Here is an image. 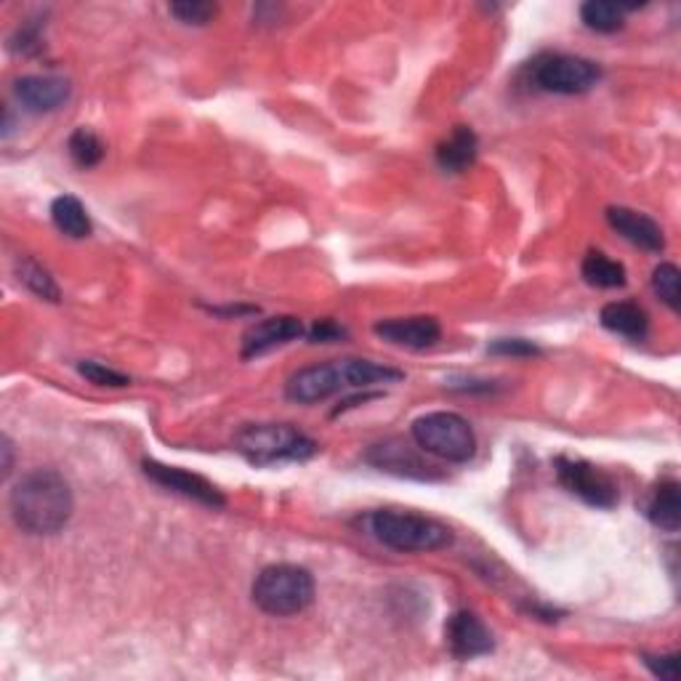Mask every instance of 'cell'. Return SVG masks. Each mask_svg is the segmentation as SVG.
I'll list each match as a JSON object with an SVG mask.
<instances>
[{
  "label": "cell",
  "instance_id": "cell-18",
  "mask_svg": "<svg viewBox=\"0 0 681 681\" xmlns=\"http://www.w3.org/2000/svg\"><path fill=\"white\" fill-rule=\"evenodd\" d=\"M647 520L663 533H679L681 527V488L677 480H663L647 503Z\"/></svg>",
  "mask_w": 681,
  "mask_h": 681
},
{
  "label": "cell",
  "instance_id": "cell-29",
  "mask_svg": "<svg viewBox=\"0 0 681 681\" xmlns=\"http://www.w3.org/2000/svg\"><path fill=\"white\" fill-rule=\"evenodd\" d=\"M306 336H310L312 344H336V340L346 338V331L336 323V319H317Z\"/></svg>",
  "mask_w": 681,
  "mask_h": 681
},
{
  "label": "cell",
  "instance_id": "cell-20",
  "mask_svg": "<svg viewBox=\"0 0 681 681\" xmlns=\"http://www.w3.org/2000/svg\"><path fill=\"white\" fill-rule=\"evenodd\" d=\"M51 221L62 234L72 240H85L91 234V219L85 206L72 195H62L51 202Z\"/></svg>",
  "mask_w": 681,
  "mask_h": 681
},
{
  "label": "cell",
  "instance_id": "cell-9",
  "mask_svg": "<svg viewBox=\"0 0 681 681\" xmlns=\"http://www.w3.org/2000/svg\"><path fill=\"white\" fill-rule=\"evenodd\" d=\"M344 389H349V386H346L344 378V365H340V359H336V363L310 365V368L293 373L285 384V397L298 405H314Z\"/></svg>",
  "mask_w": 681,
  "mask_h": 681
},
{
  "label": "cell",
  "instance_id": "cell-7",
  "mask_svg": "<svg viewBox=\"0 0 681 681\" xmlns=\"http://www.w3.org/2000/svg\"><path fill=\"white\" fill-rule=\"evenodd\" d=\"M556 480H559L562 488L567 490L569 495L580 497L583 503L594 509H612L618 506L620 493L618 484L607 471H601L594 463L580 461V458H567L559 455L554 461Z\"/></svg>",
  "mask_w": 681,
  "mask_h": 681
},
{
  "label": "cell",
  "instance_id": "cell-8",
  "mask_svg": "<svg viewBox=\"0 0 681 681\" xmlns=\"http://www.w3.org/2000/svg\"><path fill=\"white\" fill-rule=\"evenodd\" d=\"M142 469L149 480H153L155 484H160V488L168 490V493L189 497V501L200 503V506H206V509L227 506L224 493H221L213 482H208L206 476L192 474V471H185L179 467H166V463L153 461V458H144Z\"/></svg>",
  "mask_w": 681,
  "mask_h": 681
},
{
  "label": "cell",
  "instance_id": "cell-1",
  "mask_svg": "<svg viewBox=\"0 0 681 681\" xmlns=\"http://www.w3.org/2000/svg\"><path fill=\"white\" fill-rule=\"evenodd\" d=\"M17 527L28 535H56L72 520L70 482L54 469H35L14 484L9 497Z\"/></svg>",
  "mask_w": 681,
  "mask_h": 681
},
{
  "label": "cell",
  "instance_id": "cell-5",
  "mask_svg": "<svg viewBox=\"0 0 681 681\" xmlns=\"http://www.w3.org/2000/svg\"><path fill=\"white\" fill-rule=\"evenodd\" d=\"M410 434L423 453L450 463H467L476 453V434L458 412H426L410 426Z\"/></svg>",
  "mask_w": 681,
  "mask_h": 681
},
{
  "label": "cell",
  "instance_id": "cell-3",
  "mask_svg": "<svg viewBox=\"0 0 681 681\" xmlns=\"http://www.w3.org/2000/svg\"><path fill=\"white\" fill-rule=\"evenodd\" d=\"M238 453L253 467H274L287 461H310L317 442L291 423H251L240 431Z\"/></svg>",
  "mask_w": 681,
  "mask_h": 681
},
{
  "label": "cell",
  "instance_id": "cell-12",
  "mask_svg": "<svg viewBox=\"0 0 681 681\" xmlns=\"http://www.w3.org/2000/svg\"><path fill=\"white\" fill-rule=\"evenodd\" d=\"M304 333V323L293 317V314L261 319V323L248 327V333L242 336V359H253L272 349H280V346L291 344V340H298Z\"/></svg>",
  "mask_w": 681,
  "mask_h": 681
},
{
  "label": "cell",
  "instance_id": "cell-27",
  "mask_svg": "<svg viewBox=\"0 0 681 681\" xmlns=\"http://www.w3.org/2000/svg\"><path fill=\"white\" fill-rule=\"evenodd\" d=\"M490 355H503V357H535L541 355L538 346L527 338H497L488 346Z\"/></svg>",
  "mask_w": 681,
  "mask_h": 681
},
{
  "label": "cell",
  "instance_id": "cell-2",
  "mask_svg": "<svg viewBox=\"0 0 681 681\" xmlns=\"http://www.w3.org/2000/svg\"><path fill=\"white\" fill-rule=\"evenodd\" d=\"M370 533L378 543L399 554H429L453 546V530L442 522L410 511H376L370 516Z\"/></svg>",
  "mask_w": 681,
  "mask_h": 681
},
{
  "label": "cell",
  "instance_id": "cell-15",
  "mask_svg": "<svg viewBox=\"0 0 681 681\" xmlns=\"http://www.w3.org/2000/svg\"><path fill=\"white\" fill-rule=\"evenodd\" d=\"M607 224H610L620 238L641 248L647 253H660L666 248V234L652 216L633 211L626 206L607 208Z\"/></svg>",
  "mask_w": 681,
  "mask_h": 681
},
{
  "label": "cell",
  "instance_id": "cell-6",
  "mask_svg": "<svg viewBox=\"0 0 681 681\" xmlns=\"http://www.w3.org/2000/svg\"><path fill=\"white\" fill-rule=\"evenodd\" d=\"M533 83L541 91L562 96H578L594 91L601 81V67L586 56L573 54H546L535 59L530 67Z\"/></svg>",
  "mask_w": 681,
  "mask_h": 681
},
{
  "label": "cell",
  "instance_id": "cell-30",
  "mask_svg": "<svg viewBox=\"0 0 681 681\" xmlns=\"http://www.w3.org/2000/svg\"><path fill=\"white\" fill-rule=\"evenodd\" d=\"M22 41L19 45H14V51H22V54H35L38 49H41V24H32V28H19L17 35L11 38V43Z\"/></svg>",
  "mask_w": 681,
  "mask_h": 681
},
{
  "label": "cell",
  "instance_id": "cell-21",
  "mask_svg": "<svg viewBox=\"0 0 681 681\" xmlns=\"http://www.w3.org/2000/svg\"><path fill=\"white\" fill-rule=\"evenodd\" d=\"M633 6L607 3V0H588L580 6V19L588 30L594 32H618L624 28L626 11Z\"/></svg>",
  "mask_w": 681,
  "mask_h": 681
},
{
  "label": "cell",
  "instance_id": "cell-17",
  "mask_svg": "<svg viewBox=\"0 0 681 681\" xmlns=\"http://www.w3.org/2000/svg\"><path fill=\"white\" fill-rule=\"evenodd\" d=\"M599 319L610 333H618V336H626L631 340L647 338V331H650V317H647V312L641 310L639 304H633V301H612V304H607L605 310H601Z\"/></svg>",
  "mask_w": 681,
  "mask_h": 681
},
{
  "label": "cell",
  "instance_id": "cell-14",
  "mask_svg": "<svg viewBox=\"0 0 681 681\" xmlns=\"http://www.w3.org/2000/svg\"><path fill=\"white\" fill-rule=\"evenodd\" d=\"M373 333L386 344L402 346V349H429L442 338V327L434 317H391L373 325Z\"/></svg>",
  "mask_w": 681,
  "mask_h": 681
},
{
  "label": "cell",
  "instance_id": "cell-10",
  "mask_svg": "<svg viewBox=\"0 0 681 681\" xmlns=\"http://www.w3.org/2000/svg\"><path fill=\"white\" fill-rule=\"evenodd\" d=\"M444 639H448V650L455 660H476L495 650L490 628L469 610L450 615L448 626H444Z\"/></svg>",
  "mask_w": 681,
  "mask_h": 681
},
{
  "label": "cell",
  "instance_id": "cell-4",
  "mask_svg": "<svg viewBox=\"0 0 681 681\" xmlns=\"http://www.w3.org/2000/svg\"><path fill=\"white\" fill-rule=\"evenodd\" d=\"M314 578L306 567L270 565L255 575L251 596L261 612L274 618H291L304 612L314 601Z\"/></svg>",
  "mask_w": 681,
  "mask_h": 681
},
{
  "label": "cell",
  "instance_id": "cell-31",
  "mask_svg": "<svg viewBox=\"0 0 681 681\" xmlns=\"http://www.w3.org/2000/svg\"><path fill=\"white\" fill-rule=\"evenodd\" d=\"M3 474L9 476L11 474V467H14V453H11V450H14V444H11V440L9 437H3Z\"/></svg>",
  "mask_w": 681,
  "mask_h": 681
},
{
  "label": "cell",
  "instance_id": "cell-13",
  "mask_svg": "<svg viewBox=\"0 0 681 681\" xmlns=\"http://www.w3.org/2000/svg\"><path fill=\"white\" fill-rule=\"evenodd\" d=\"M14 96L28 113L43 115L70 102L72 85L67 77L59 75H24L14 83Z\"/></svg>",
  "mask_w": 681,
  "mask_h": 681
},
{
  "label": "cell",
  "instance_id": "cell-25",
  "mask_svg": "<svg viewBox=\"0 0 681 681\" xmlns=\"http://www.w3.org/2000/svg\"><path fill=\"white\" fill-rule=\"evenodd\" d=\"M213 3H202V0H185V3H170V14L179 19L181 24H192V28H206L216 17Z\"/></svg>",
  "mask_w": 681,
  "mask_h": 681
},
{
  "label": "cell",
  "instance_id": "cell-19",
  "mask_svg": "<svg viewBox=\"0 0 681 681\" xmlns=\"http://www.w3.org/2000/svg\"><path fill=\"white\" fill-rule=\"evenodd\" d=\"M580 274L588 285L601 287V291H615V287H624L628 283L626 266L601 251L586 253L580 264Z\"/></svg>",
  "mask_w": 681,
  "mask_h": 681
},
{
  "label": "cell",
  "instance_id": "cell-28",
  "mask_svg": "<svg viewBox=\"0 0 681 681\" xmlns=\"http://www.w3.org/2000/svg\"><path fill=\"white\" fill-rule=\"evenodd\" d=\"M645 666L650 668L652 677L658 679H666V681H673L679 677V654L671 652V654H645Z\"/></svg>",
  "mask_w": 681,
  "mask_h": 681
},
{
  "label": "cell",
  "instance_id": "cell-24",
  "mask_svg": "<svg viewBox=\"0 0 681 681\" xmlns=\"http://www.w3.org/2000/svg\"><path fill=\"white\" fill-rule=\"evenodd\" d=\"M652 291L658 293V298L663 301L668 310L679 312L681 310V272H679V266L668 264V261H663L660 266H654Z\"/></svg>",
  "mask_w": 681,
  "mask_h": 681
},
{
  "label": "cell",
  "instance_id": "cell-11",
  "mask_svg": "<svg viewBox=\"0 0 681 681\" xmlns=\"http://www.w3.org/2000/svg\"><path fill=\"white\" fill-rule=\"evenodd\" d=\"M365 461L378 471L408 476V480H437V476H440V471L431 467V463H426L423 458L416 453V448H410V444H405L402 440H386L373 444L368 453H365Z\"/></svg>",
  "mask_w": 681,
  "mask_h": 681
},
{
  "label": "cell",
  "instance_id": "cell-16",
  "mask_svg": "<svg viewBox=\"0 0 681 681\" xmlns=\"http://www.w3.org/2000/svg\"><path fill=\"white\" fill-rule=\"evenodd\" d=\"M480 153V139L469 126H455L450 136L437 147V163L448 174H467Z\"/></svg>",
  "mask_w": 681,
  "mask_h": 681
},
{
  "label": "cell",
  "instance_id": "cell-23",
  "mask_svg": "<svg viewBox=\"0 0 681 681\" xmlns=\"http://www.w3.org/2000/svg\"><path fill=\"white\" fill-rule=\"evenodd\" d=\"M67 153L77 168H96L104 160V144L94 130L77 128L75 134L70 136Z\"/></svg>",
  "mask_w": 681,
  "mask_h": 681
},
{
  "label": "cell",
  "instance_id": "cell-26",
  "mask_svg": "<svg viewBox=\"0 0 681 681\" xmlns=\"http://www.w3.org/2000/svg\"><path fill=\"white\" fill-rule=\"evenodd\" d=\"M77 373L96 386H113V389H121V386L130 384V378L126 376V373H117L113 368H107V365L94 363V359H83V363L77 365Z\"/></svg>",
  "mask_w": 681,
  "mask_h": 681
},
{
  "label": "cell",
  "instance_id": "cell-22",
  "mask_svg": "<svg viewBox=\"0 0 681 681\" xmlns=\"http://www.w3.org/2000/svg\"><path fill=\"white\" fill-rule=\"evenodd\" d=\"M17 277H19V283L28 287V291L35 293L38 298L54 301L56 304L59 296H62V293H59L56 280L51 277V272L38 264L35 259H30V255H24V259L17 261Z\"/></svg>",
  "mask_w": 681,
  "mask_h": 681
}]
</instances>
